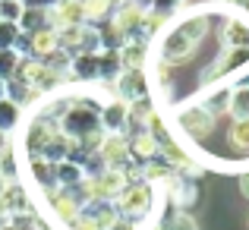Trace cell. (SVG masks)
<instances>
[{
  "label": "cell",
  "instance_id": "obj_1",
  "mask_svg": "<svg viewBox=\"0 0 249 230\" xmlns=\"http://www.w3.org/2000/svg\"><path fill=\"white\" fill-rule=\"evenodd\" d=\"M208 22H212V16L205 10H196V13H186L183 19H177L174 25H167V32L161 35V48H158L161 63H167V67L186 63L196 54V48L202 44V38L208 35Z\"/></svg>",
  "mask_w": 249,
  "mask_h": 230
},
{
  "label": "cell",
  "instance_id": "obj_2",
  "mask_svg": "<svg viewBox=\"0 0 249 230\" xmlns=\"http://www.w3.org/2000/svg\"><path fill=\"white\" fill-rule=\"evenodd\" d=\"M60 133L73 142H85L91 136L101 133V120H98V107L85 98H73L63 104L60 110Z\"/></svg>",
  "mask_w": 249,
  "mask_h": 230
},
{
  "label": "cell",
  "instance_id": "obj_3",
  "mask_svg": "<svg viewBox=\"0 0 249 230\" xmlns=\"http://www.w3.org/2000/svg\"><path fill=\"white\" fill-rule=\"evenodd\" d=\"M243 70H249V48H224L218 54V60L205 67L199 85H202V88L224 85V79H231L233 73H243Z\"/></svg>",
  "mask_w": 249,
  "mask_h": 230
},
{
  "label": "cell",
  "instance_id": "obj_4",
  "mask_svg": "<svg viewBox=\"0 0 249 230\" xmlns=\"http://www.w3.org/2000/svg\"><path fill=\"white\" fill-rule=\"evenodd\" d=\"M152 205H155V189H152V183H145V180L126 183V189L114 199L117 214L126 218V221H133V224L139 218H145V214L152 212Z\"/></svg>",
  "mask_w": 249,
  "mask_h": 230
},
{
  "label": "cell",
  "instance_id": "obj_5",
  "mask_svg": "<svg viewBox=\"0 0 249 230\" xmlns=\"http://www.w3.org/2000/svg\"><path fill=\"white\" fill-rule=\"evenodd\" d=\"M214 123L218 120H214L199 101H189L177 110V129H180L189 142H205L208 136L214 133Z\"/></svg>",
  "mask_w": 249,
  "mask_h": 230
},
{
  "label": "cell",
  "instance_id": "obj_6",
  "mask_svg": "<svg viewBox=\"0 0 249 230\" xmlns=\"http://www.w3.org/2000/svg\"><path fill=\"white\" fill-rule=\"evenodd\" d=\"M126 174L123 170H101L95 177H85V193H89V202H114L117 195L126 189Z\"/></svg>",
  "mask_w": 249,
  "mask_h": 230
},
{
  "label": "cell",
  "instance_id": "obj_7",
  "mask_svg": "<svg viewBox=\"0 0 249 230\" xmlns=\"http://www.w3.org/2000/svg\"><path fill=\"white\" fill-rule=\"evenodd\" d=\"M110 22H114V29L123 35V41H139L142 22H145V6L133 3V0H123V3L110 13Z\"/></svg>",
  "mask_w": 249,
  "mask_h": 230
},
{
  "label": "cell",
  "instance_id": "obj_8",
  "mask_svg": "<svg viewBox=\"0 0 249 230\" xmlns=\"http://www.w3.org/2000/svg\"><path fill=\"white\" fill-rule=\"evenodd\" d=\"M114 85H117V98H120L123 104H136V101H142V98H148L145 70H123Z\"/></svg>",
  "mask_w": 249,
  "mask_h": 230
},
{
  "label": "cell",
  "instance_id": "obj_9",
  "mask_svg": "<svg viewBox=\"0 0 249 230\" xmlns=\"http://www.w3.org/2000/svg\"><path fill=\"white\" fill-rule=\"evenodd\" d=\"M129 158V142L123 136H104L98 145V161L104 164V170H123Z\"/></svg>",
  "mask_w": 249,
  "mask_h": 230
},
{
  "label": "cell",
  "instance_id": "obj_10",
  "mask_svg": "<svg viewBox=\"0 0 249 230\" xmlns=\"http://www.w3.org/2000/svg\"><path fill=\"white\" fill-rule=\"evenodd\" d=\"M51 25H54V29H73V25H89L82 0H60V3H57L54 10H51Z\"/></svg>",
  "mask_w": 249,
  "mask_h": 230
},
{
  "label": "cell",
  "instance_id": "obj_11",
  "mask_svg": "<svg viewBox=\"0 0 249 230\" xmlns=\"http://www.w3.org/2000/svg\"><path fill=\"white\" fill-rule=\"evenodd\" d=\"M98 120H101V129H107L110 136H120L126 129V120H129V104H123L120 98H110L98 110Z\"/></svg>",
  "mask_w": 249,
  "mask_h": 230
},
{
  "label": "cell",
  "instance_id": "obj_12",
  "mask_svg": "<svg viewBox=\"0 0 249 230\" xmlns=\"http://www.w3.org/2000/svg\"><path fill=\"white\" fill-rule=\"evenodd\" d=\"M54 133H60V129H57V123L51 120V117H38V120H32L29 136H25V152H29V158L41 155V148L48 145V139Z\"/></svg>",
  "mask_w": 249,
  "mask_h": 230
},
{
  "label": "cell",
  "instance_id": "obj_13",
  "mask_svg": "<svg viewBox=\"0 0 249 230\" xmlns=\"http://www.w3.org/2000/svg\"><path fill=\"white\" fill-rule=\"evenodd\" d=\"M221 44H224V48H249V19L224 16V25H221Z\"/></svg>",
  "mask_w": 249,
  "mask_h": 230
},
{
  "label": "cell",
  "instance_id": "obj_14",
  "mask_svg": "<svg viewBox=\"0 0 249 230\" xmlns=\"http://www.w3.org/2000/svg\"><path fill=\"white\" fill-rule=\"evenodd\" d=\"M29 170H32V180H35L44 193L54 195V189H57V164L44 161V158H29Z\"/></svg>",
  "mask_w": 249,
  "mask_h": 230
},
{
  "label": "cell",
  "instance_id": "obj_15",
  "mask_svg": "<svg viewBox=\"0 0 249 230\" xmlns=\"http://www.w3.org/2000/svg\"><path fill=\"white\" fill-rule=\"evenodd\" d=\"M16 25H19L22 35H35V32L54 29V25H51V10H35V6H25Z\"/></svg>",
  "mask_w": 249,
  "mask_h": 230
},
{
  "label": "cell",
  "instance_id": "obj_16",
  "mask_svg": "<svg viewBox=\"0 0 249 230\" xmlns=\"http://www.w3.org/2000/svg\"><path fill=\"white\" fill-rule=\"evenodd\" d=\"M70 79L76 82H95L98 79V54H79L70 60Z\"/></svg>",
  "mask_w": 249,
  "mask_h": 230
},
{
  "label": "cell",
  "instance_id": "obj_17",
  "mask_svg": "<svg viewBox=\"0 0 249 230\" xmlns=\"http://www.w3.org/2000/svg\"><path fill=\"white\" fill-rule=\"evenodd\" d=\"M199 104L218 120V117H224L227 107H231V88H227V85H214V88H208V95L202 98Z\"/></svg>",
  "mask_w": 249,
  "mask_h": 230
},
{
  "label": "cell",
  "instance_id": "obj_18",
  "mask_svg": "<svg viewBox=\"0 0 249 230\" xmlns=\"http://www.w3.org/2000/svg\"><path fill=\"white\" fill-rule=\"evenodd\" d=\"M120 60H123V70H145L148 44L145 41H126L120 48Z\"/></svg>",
  "mask_w": 249,
  "mask_h": 230
},
{
  "label": "cell",
  "instance_id": "obj_19",
  "mask_svg": "<svg viewBox=\"0 0 249 230\" xmlns=\"http://www.w3.org/2000/svg\"><path fill=\"white\" fill-rule=\"evenodd\" d=\"M129 142V155L136 158V161H152V158H158V142L152 139V136L142 129V133H133V139Z\"/></svg>",
  "mask_w": 249,
  "mask_h": 230
},
{
  "label": "cell",
  "instance_id": "obj_20",
  "mask_svg": "<svg viewBox=\"0 0 249 230\" xmlns=\"http://www.w3.org/2000/svg\"><path fill=\"white\" fill-rule=\"evenodd\" d=\"M123 73V60L120 51H98V79L117 82V76Z\"/></svg>",
  "mask_w": 249,
  "mask_h": 230
},
{
  "label": "cell",
  "instance_id": "obj_21",
  "mask_svg": "<svg viewBox=\"0 0 249 230\" xmlns=\"http://www.w3.org/2000/svg\"><path fill=\"white\" fill-rule=\"evenodd\" d=\"M29 38H32V57H35V60H44L51 51L60 48V44H57V29L35 32V35H29Z\"/></svg>",
  "mask_w": 249,
  "mask_h": 230
},
{
  "label": "cell",
  "instance_id": "obj_22",
  "mask_svg": "<svg viewBox=\"0 0 249 230\" xmlns=\"http://www.w3.org/2000/svg\"><path fill=\"white\" fill-rule=\"evenodd\" d=\"M85 183V170L73 161H60L57 164V186L63 189H73V186H82Z\"/></svg>",
  "mask_w": 249,
  "mask_h": 230
},
{
  "label": "cell",
  "instance_id": "obj_23",
  "mask_svg": "<svg viewBox=\"0 0 249 230\" xmlns=\"http://www.w3.org/2000/svg\"><path fill=\"white\" fill-rule=\"evenodd\" d=\"M19 123H22V107H19V104H13L10 98H3V101H0V133L10 136Z\"/></svg>",
  "mask_w": 249,
  "mask_h": 230
},
{
  "label": "cell",
  "instance_id": "obj_24",
  "mask_svg": "<svg viewBox=\"0 0 249 230\" xmlns=\"http://www.w3.org/2000/svg\"><path fill=\"white\" fill-rule=\"evenodd\" d=\"M227 114L233 120H249V85L231 88V107H227Z\"/></svg>",
  "mask_w": 249,
  "mask_h": 230
},
{
  "label": "cell",
  "instance_id": "obj_25",
  "mask_svg": "<svg viewBox=\"0 0 249 230\" xmlns=\"http://www.w3.org/2000/svg\"><path fill=\"white\" fill-rule=\"evenodd\" d=\"M227 142H231L233 152L249 155V120H233L227 129Z\"/></svg>",
  "mask_w": 249,
  "mask_h": 230
},
{
  "label": "cell",
  "instance_id": "obj_26",
  "mask_svg": "<svg viewBox=\"0 0 249 230\" xmlns=\"http://www.w3.org/2000/svg\"><path fill=\"white\" fill-rule=\"evenodd\" d=\"M6 98H10L13 104H19V107H25V104H32L38 95H35V91H32L29 85L22 82V79L13 76V79H6Z\"/></svg>",
  "mask_w": 249,
  "mask_h": 230
},
{
  "label": "cell",
  "instance_id": "obj_27",
  "mask_svg": "<svg viewBox=\"0 0 249 230\" xmlns=\"http://www.w3.org/2000/svg\"><path fill=\"white\" fill-rule=\"evenodd\" d=\"M161 230H199V224H196L186 212H174L161 221Z\"/></svg>",
  "mask_w": 249,
  "mask_h": 230
},
{
  "label": "cell",
  "instance_id": "obj_28",
  "mask_svg": "<svg viewBox=\"0 0 249 230\" xmlns=\"http://www.w3.org/2000/svg\"><path fill=\"white\" fill-rule=\"evenodd\" d=\"M19 60H22V57H19L16 54V51H0V79H3V82H6V79H13V76H16V70H19Z\"/></svg>",
  "mask_w": 249,
  "mask_h": 230
},
{
  "label": "cell",
  "instance_id": "obj_29",
  "mask_svg": "<svg viewBox=\"0 0 249 230\" xmlns=\"http://www.w3.org/2000/svg\"><path fill=\"white\" fill-rule=\"evenodd\" d=\"M180 6H183V0H152V3H148V13H155V16H161V19L170 22Z\"/></svg>",
  "mask_w": 249,
  "mask_h": 230
},
{
  "label": "cell",
  "instance_id": "obj_30",
  "mask_svg": "<svg viewBox=\"0 0 249 230\" xmlns=\"http://www.w3.org/2000/svg\"><path fill=\"white\" fill-rule=\"evenodd\" d=\"M22 0H0V19L3 22H19V16H22Z\"/></svg>",
  "mask_w": 249,
  "mask_h": 230
},
{
  "label": "cell",
  "instance_id": "obj_31",
  "mask_svg": "<svg viewBox=\"0 0 249 230\" xmlns=\"http://www.w3.org/2000/svg\"><path fill=\"white\" fill-rule=\"evenodd\" d=\"M16 38H19V25L0 19V51H10L13 44H16Z\"/></svg>",
  "mask_w": 249,
  "mask_h": 230
},
{
  "label": "cell",
  "instance_id": "obj_32",
  "mask_svg": "<svg viewBox=\"0 0 249 230\" xmlns=\"http://www.w3.org/2000/svg\"><path fill=\"white\" fill-rule=\"evenodd\" d=\"M60 0H22V6H35V10H54Z\"/></svg>",
  "mask_w": 249,
  "mask_h": 230
},
{
  "label": "cell",
  "instance_id": "obj_33",
  "mask_svg": "<svg viewBox=\"0 0 249 230\" xmlns=\"http://www.w3.org/2000/svg\"><path fill=\"white\" fill-rule=\"evenodd\" d=\"M240 193L249 199V170H243V174H240Z\"/></svg>",
  "mask_w": 249,
  "mask_h": 230
},
{
  "label": "cell",
  "instance_id": "obj_34",
  "mask_svg": "<svg viewBox=\"0 0 249 230\" xmlns=\"http://www.w3.org/2000/svg\"><path fill=\"white\" fill-rule=\"evenodd\" d=\"M221 6H233V10H243L246 6V0H218Z\"/></svg>",
  "mask_w": 249,
  "mask_h": 230
},
{
  "label": "cell",
  "instance_id": "obj_35",
  "mask_svg": "<svg viewBox=\"0 0 249 230\" xmlns=\"http://www.w3.org/2000/svg\"><path fill=\"white\" fill-rule=\"evenodd\" d=\"M6 148H10V142H6V136H3V133H0V155H3V152H6Z\"/></svg>",
  "mask_w": 249,
  "mask_h": 230
},
{
  "label": "cell",
  "instance_id": "obj_36",
  "mask_svg": "<svg viewBox=\"0 0 249 230\" xmlns=\"http://www.w3.org/2000/svg\"><path fill=\"white\" fill-rule=\"evenodd\" d=\"M3 98H6V82L0 79V101H3Z\"/></svg>",
  "mask_w": 249,
  "mask_h": 230
},
{
  "label": "cell",
  "instance_id": "obj_37",
  "mask_svg": "<svg viewBox=\"0 0 249 230\" xmlns=\"http://www.w3.org/2000/svg\"><path fill=\"white\" fill-rule=\"evenodd\" d=\"M133 3H139V6H145V10H148V3H152V0H133Z\"/></svg>",
  "mask_w": 249,
  "mask_h": 230
},
{
  "label": "cell",
  "instance_id": "obj_38",
  "mask_svg": "<svg viewBox=\"0 0 249 230\" xmlns=\"http://www.w3.org/2000/svg\"><path fill=\"white\" fill-rule=\"evenodd\" d=\"M3 189H6V183H3V174H0V195H3Z\"/></svg>",
  "mask_w": 249,
  "mask_h": 230
},
{
  "label": "cell",
  "instance_id": "obj_39",
  "mask_svg": "<svg viewBox=\"0 0 249 230\" xmlns=\"http://www.w3.org/2000/svg\"><path fill=\"white\" fill-rule=\"evenodd\" d=\"M243 13H246V16H249V0H246V6H243Z\"/></svg>",
  "mask_w": 249,
  "mask_h": 230
}]
</instances>
